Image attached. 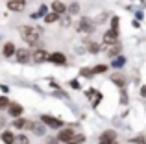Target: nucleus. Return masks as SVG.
<instances>
[{"label": "nucleus", "mask_w": 146, "mask_h": 144, "mask_svg": "<svg viewBox=\"0 0 146 144\" xmlns=\"http://www.w3.org/2000/svg\"><path fill=\"white\" fill-rule=\"evenodd\" d=\"M19 32H21V37L30 44V46H41V44H43L39 28H33V26H21Z\"/></svg>", "instance_id": "nucleus-1"}, {"label": "nucleus", "mask_w": 146, "mask_h": 144, "mask_svg": "<svg viewBox=\"0 0 146 144\" xmlns=\"http://www.w3.org/2000/svg\"><path fill=\"white\" fill-rule=\"evenodd\" d=\"M76 30H78V32H83V33H93L94 30H96V24H93V20H91V18L83 17L82 20L76 24Z\"/></svg>", "instance_id": "nucleus-2"}, {"label": "nucleus", "mask_w": 146, "mask_h": 144, "mask_svg": "<svg viewBox=\"0 0 146 144\" xmlns=\"http://www.w3.org/2000/svg\"><path fill=\"white\" fill-rule=\"evenodd\" d=\"M120 50H122L120 43H104V52H106L107 57H113L115 59L118 54H120Z\"/></svg>", "instance_id": "nucleus-3"}, {"label": "nucleus", "mask_w": 146, "mask_h": 144, "mask_svg": "<svg viewBox=\"0 0 146 144\" xmlns=\"http://www.w3.org/2000/svg\"><path fill=\"white\" fill-rule=\"evenodd\" d=\"M41 120H43L44 126L50 127V129H61V126H65L63 120L54 118V116H50V115H43V116H41Z\"/></svg>", "instance_id": "nucleus-4"}, {"label": "nucleus", "mask_w": 146, "mask_h": 144, "mask_svg": "<svg viewBox=\"0 0 146 144\" xmlns=\"http://www.w3.org/2000/svg\"><path fill=\"white\" fill-rule=\"evenodd\" d=\"M15 59H17V63H21V65H26V63L32 61V52H30L28 48H17Z\"/></svg>", "instance_id": "nucleus-5"}, {"label": "nucleus", "mask_w": 146, "mask_h": 144, "mask_svg": "<svg viewBox=\"0 0 146 144\" xmlns=\"http://www.w3.org/2000/svg\"><path fill=\"white\" fill-rule=\"evenodd\" d=\"M74 129H70V127H65V129H59V133H57V141L63 142V144H68L70 141H74Z\"/></svg>", "instance_id": "nucleus-6"}, {"label": "nucleus", "mask_w": 146, "mask_h": 144, "mask_svg": "<svg viewBox=\"0 0 146 144\" xmlns=\"http://www.w3.org/2000/svg\"><path fill=\"white\" fill-rule=\"evenodd\" d=\"M26 127L28 129H32V133L35 135H44V131H46V126H44V122L41 120V122H32V120H28V124H26Z\"/></svg>", "instance_id": "nucleus-7"}, {"label": "nucleus", "mask_w": 146, "mask_h": 144, "mask_svg": "<svg viewBox=\"0 0 146 144\" xmlns=\"http://www.w3.org/2000/svg\"><path fill=\"white\" fill-rule=\"evenodd\" d=\"M48 55H50V54L44 50V48H39V50L32 52V61L35 63V65H41V63L48 61Z\"/></svg>", "instance_id": "nucleus-8"}, {"label": "nucleus", "mask_w": 146, "mask_h": 144, "mask_svg": "<svg viewBox=\"0 0 146 144\" xmlns=\"http://www.w3.org/2000/svg\"><path fill=\"white\" fill-rule=\"evenodd\" d=\"M48 61L54 63V65H59V67L67 65V57H65L63 52H54V54H50L48 55Z\"/></svg>", "instance_id": "nucleus-9"}, {"label": "nucleus", "mask_w": 146, "mask_h": 144, "mask_svg": "<svg viewBox=\"0 0 146 144\" xmlns=\"http://www.w3.org/2000/svg\"><path fill=\"white\" fill-rule=\"evenodd\" d=\"M118 30H107L106 33H104V43H118Z\"/></svg>", "instance_id": "nucleus-10"}, {"label": "nucleus", "mask_w": 146, "mask_h": 144, "mask_svg": "<svg viewBox=\"0 0 146 144\" xmlns=\"http://www.w3.org/2000/svg\"><path fill=\"white\" fill-rule=\"evenodd\" d=\"M26 7V0H9L7 2V9L9 11H22Z\"/></svg>", "instance_id": "nucleus-11"}, {"label": "nucleus", "mask_w": 146, "mask_h": 144, "mask_svg": "<svg viewBox=\"0 0 146 144\" xmlns=\"http://www.w3.org/2000/svg\"><path fill=\"white\" fill-rule=\"evenodd\" d=\"M7 113H9L11 116H13V118H17V116H21L22 113H24V107H22L21 104H9V107H7Z\"/></svg>", "instance_id": "nucleus-12"}, {"label": "nucleus", "mask_w": 146, "mask_h": 144, "mask_svg": "<svg viewBox=\"0 0 146 144\" xmlns=\"http://www.w3.org/2000/svg\"><path fill=\"white\" fill-rule=\"evenodd\" d=\"M52 11H56V13L63 15L65 11H67V4H63L61 0H54V2H52Z\"/></svg>", "instance_id": "nucleus-13"}, {"label": "nucleus", "mask_w": 146, "mask_h": 144, "mask_svg": "<svg viewBox=\"0 0 146 144\" xmlns=\"http://www.w3.org/2000/svg\"><path fill=\"white\" fill-rule=\"evenodd\" d=\"M100 141H107V142H115L117 141V133H115L113 129H107L104 131L102 135H100Z\"/></svg>", "instance_id": "nucleus-14"}, {"label": "nucleus", "mask_w": 146, "mask_h": 144, "mask_svg": "<svg viewBox=\"0 0 146 144\" xmlns=\"http://www.w3.org/2000/svg\"><path fill=\"white\" fill-rule=\"evenodd\" d=\"M2 52H4L6 57H13L15 52H17V48H15L13 43H6V44H4V48H2Z\"/></svg>", "instance_id": "nucleus-15"}, {"label": "nucleus", "mask_w": 146, "mask_h": 144, "mask_svg": "<svg viewBox=\"0 0 146 144\" xmlns=\"http://www.w3.org/2000/svg\"><path fill=\"white\" fill-rule=\"evenodd\" d=\"M111 81H113L117 87H120V89H124V85H126V78H124L122 74H118V72L111 76Z\"/></svg>", "instance_id": "nucleus-16"}, {"label": "nucleus", "mask_w": 146, "mask_h": 144, "mask_svg": "<svg viewBox=\"0 0 146 144\" xmlns=\"http://www.w3.org/2000/svg\"><path fill=\"white\" fill-rule=\"evenodd\" d=\"M0 139H2L4 144H15V135L11 133V131H4V133L0 135Z\"/></svg>", "instance_id": "nucleus-17"}, {"label": "nucleus", "mask_w": 146, "mask_h": 144, "mask_svg": "<svg viewBox=\"0 0 146 144\" xmlns=\"http://www.w3.org/2000/svg\"><path fill=\"white\" fill-rule=\"evenodd\" d=\"M59 17H61L59 13L52 11V13H46V15H44V22H46V24H54V22H57V20H59Z\"/></svg>", "instance_id": "nucleus-18"}, {"label": "nucleus", "mask_w": 146, "mask_h": 144, "mask_svg": "<svg viewBox=\"0 0 146 144\" xmlns=\"http://www.w3.org/2000/svg\"><path fill=\"white\" fill-rule=\"evenodd\" d=\"M26 124H28V120H24V118H21V116H17V118L13 120V124H11V126H15L17 129H22V127H26Z\"/></svg>", "instance_id": "nucleus-19"}, {"label": "nucleus", "mask_w": 146, "mask_h": 144, "mask_svg": "<svg viewBox=\"0 0 146 144\" xmlns=\"http://www.w3.org/2000/svg\"><path fill=\"white\" fill-rule=\"evenodd\" d=\"M124 63H126V59H124V57H118V55H117V57L113 59V65H111V67H113V69H118V70H120Z\"/></svg>", "instance_id": "nucleus-20"}, {"label": "nucleus", "mask_w": 146, "mask_h": 144, "mask_svg": "<svg viewBox=\"0 0 146 144\" xmlns=\"http://www.w3.org/2000/svg\"><path fill=\"white\" fill-rule=\"evenodd\" d=\"M9 104H11V102H9V98H7V96H0V111L7 109V107H9Z\"/></svg>", "instance_id": "nucleus-21"}, {"label": "nucleus", "mask_w": 146, "mask_h": 144, "mask_svg": "<svg viewBox=\"0 0 146 144\" xmlns=\"http://www.w3.org/2000/svg\"><path fill=\"white\" fill-rule=\"evenodd\" d=\"M68 13H70V15H78L80 13V4L78 2H72L70 6H68Z\"/></svg>", "instance_id": "nucleus-22"}, {"label": "nucleus", "mask_w": 146, "mask_h": 144, "mask_svg": "<svg viewBox=\"0 0 146 144\" xmlns=\"http://www.w3.org/2000/svg\"><path fill=\"white\" fill-rule=\"evenodd\" d=\"M15 144H30V139L26 135H17L15 137Z\"/></svg>", "instance_id": "nucleus-23"}, {"label": "nucleus", "mask_w": 146, "mask_h": 144, "mask_svg": "<svg viewBox=\"0 0 146 144\" xmlns=\"http://www.w3.org/2000/svg\"><path fill=\"white\" fill-rule=\"evenodd\" d=\"M46 13H48V7H46V6H44V4H43V6H41V9L37 11V13H33L32 17H33V18H37V17H44V15H46Z\"/></svg>", "instance_id": "nucleus-24"}, {"label": "nucleus", "mask_w": 146, "mask_h": 144, "mask_svg": "<svg viewBox=\"0 0 146 144\" xmlns=\"http://www.w3.org/2000/svg\"><path fill=\"white\" fill-rule=\"evenodd\" d=\"M87 48H89L91 54H98V52L102 50V48H100V44H96V43H89V46H87Z\"/></svg>", "instance_id": "nucleus-25"}, {"label": "nucleus", "mask_w": 146, "mask_h": 144, "mask_svg": "<svg viewBox=\"0 0 146 144\" xmlns=\"http://www.w3.org/2000/svg\"><path fill=\"white\" fill-rule=\"evenodd\" d=\"M80 74H82L83 78H93V76H94V70L93 69H82V70H80Z\"/></svg>", "instance_id": "nucleus-26"}, {"label": "nucleus", "mask_w": 146, "mask_h": 144, "mask_svg": "<svg viewBox=\"0 0 146 144\" xmlns=\"http://www.w3.org/2000/svg\"><path fill=\"white\" fill-rule=\"evenodd\" d=\"M107 69H109V67H106V65H102V63H100V65H96L93 70H94V74H104Z\"/></svg>", "instance_id": "nucleus-27"}, {"label": "nucleus", "mask_w": 146, "mask_h": 144, "mask_svg": "<svg viewBox=\"0 0 146 144\" xmlns=\"http://www.w3.org/2000/svg\"><path fill=\"white\" fill-rule=\"evenodd\" d=\"M70 87H72V89H76V90H78V89H82V85H80V81H78V79H70Z\"/></svg>", "instance_id": "nucleus-28"}, {"label": "nucleus", "mask_w": 146, "mask_h": 144, "mask_svg": "<svg viewBox=\"0 0 146 144\" xmlns=\"http://www.w3.org/2000/svg\"><path fill=\"white\" fill-rule=\"evenodd\" d=\"M54 96L56 98H68V94L65 90H57V92H54Z\"/></svg>", "instance_id": "nucleus-29"}, {"label": "nucleus", "mask_w": 146, "mask_h": 144, "mask_svg": "<svg viewBox=\"0 0 146 144\" xmlns=\"http://www.w3.org/2000/svg\"><path fill=\"white\" fill-rule=\"evenodd\" d=\"M85 96L91 100V98H94V96H96V90H94V89H89V90H85Z\"/></svg>", "instance_id": "nucleus-30"}, {"label": "nucleus", "mask_w": 146, "mask_h": 144, "mask_svg": "<svg viewBox=\"0 0 146 144\" xmlns=\"http://www.w3.org/2000/svg\"><path fill=\"white\" fill-rule=\"evenodd\" d=\"M111 28H113V30H118V17H113V18H111Z\"/></svg>", "instance_id": "nucleus-31"}, {"label": "nucleus", "mask_w": 146, "mask_h": 144, "mask_svg": "<svg viewBox=\"0 0 146 144\" xmlns=\"http://www.w3.org/2000/svg\"><path fill=\"white\" fill-rule=\"evenodd\" d=\"M100 100H102V92H96V98H94V102H93V107H98Z\"/></svg>", "instance_id": "nucleus-32"}, {"label": "nucleus", "mask_w": 146, "mask_h": 144, "mask_svg": "<svg viewBox=\"0 0 146 144\" xmlns=\"http://www.w3.org/2000/svg\"><path fill=\"white\" fill-rule=\"evenodd\" d=\"M74 141H76V142H80V144H83V142H85V135H76Z\"/></svg>", "instance_id": "nucleus-33"}, {"label": "nucleus", "mask_w": 146, "mask_h": 144, "mask_svg": "<svg viewBox=\"0 0 146 144\" xmlns=\"http://www.w3.org/2000/svg\"><path fill=\"white\" fill-rule=\"evenodd\" d=\"M141 96H146V87H143V89H141Z\"/></svg>", "instance_id": "nucleus-34"}, {"label": "nucleus", "mask_w": 146, "mask_h": 144, "mask_svg": "<svg viewBox=\"0 0 146 144\" xmlns=\"http://www.w3.org/2000/svg\"><path fill=\"white\" fill-rule=\"evenodd\" d=\"M100 144H113V142H107V141H100Z\"/></svg>", "instance_id": "nucleus-35"}, {"label": "nucleus", "mask_w": 146, "mask_h": 144, "mask_svg": "<svg viewBox=\"0 0 146 144\" xmlns=\"http://www.w3.org/2000/svg\"><path fill=\"white\" fill-rule=\"evenodd\" d=\"M68 144H80V142H76V141H70V142H68Z\"/></svg>", "instance_id": "nucleus-36"}]
</instances>
